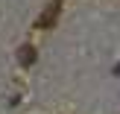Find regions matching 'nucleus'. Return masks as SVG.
Listing matches in <instances>:
<instances>
[{"instance_id":"obj_1","label":"nucleus","mask_w":120,"mask_h":114,"mask_svg":"<svg viewBox=\"0 0 120 114\" xmlns=\"http://www.w3.org/2000/svg\"><path fill=\"white\" fill-rule=\"evenodd\" d=\"M56 18H59V0H56V3H50V6L44 9V15L38 18V26H41V29L53 26V23H56Z\"/></svg>"},{"instance_id":"obj_2","label":"nucleus","mask_w":120,"mask_h":114,"mask_svg":"<svg viewBox=\"0 0 120 114\" xmlns=\"http://www.w3.org/2000/svg\"><path fill=\"white\" fill-rule=\"evenodd\" d=\"M18 56H21L23 64H32V62H35V50H32V47H21V53H18Z\"/></svg>"}]
</instances>
